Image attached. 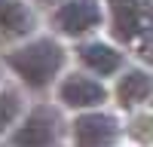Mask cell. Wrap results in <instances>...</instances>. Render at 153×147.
I'll use <instances>...</instances> for the list:
<instances>
[{"label": "cell", "mask_w": 153, "mask_h": 147, "mask_svg": "<svg viewBox=\"0 0 153 147\" xmlns=\"http://www.w3.org/2000/svg\"><path fill=\"white\" fill-rule=\"evenodd\" d=\"M110 3V24L117 40H141L153 31V3L150 0H107Z\"/></svg>", "instance_id": "obj_3"}, {"label": "cell", "mask_w": 153, "mask_h": 147, "mask_svg": "<svg viewBox=\"0 0 153 147\" xmlns=\"http://www.w3.org/2000/svg\"><path fill=\"white\" fill-rule=\"evenodd\" d=\"M104 12H101V0H65L55 16H52V24L68 34V37H83L89 31H95Z\"/></svg>", "instance_id": "obj_5"}, {"label": "cell", "mask_w": 153, "mask_h": 147, "mask_svg": "<svg viewBox=\"0 0 153 147\" xmlns=\"http://www.w3.org/2000/svg\"><path fill=\"white\" fill-rule=\"evenodd\" d=\"M61 117L55 107L37 104L9 135V147H58Z\"/></svg>", "instance_id": "obj_2"}, {"label": "cell", "mask_w": 153, "mask_h": 147, "mask_svg": "<svg viewBox=\"0 0 153 147\" xmlns=\"http://www.w3.org/2000/svg\"><path fill=\"white\" fill-rule=\"evenodd\" d=\"M65 46L52 37H34L25 46L6 52V68L28 86V89H46L65 68Z\"/></svg>", "instance_id": "obj_1"}, {"label": "cell", "mask_w": 153, "mask_h": 147, "mask_svg": "<svg viewBox=\"0 0 153 147\" xmlns=\"http://www.w3.org/2000/svg\"><path fill=\"white\" fill-rule=\"evenodd\" d=\"M34 9L25 0H0V37H25L34 31Z\"/></svg>", "instance_id": "obj_9"}, {"label": "cell", "mask_w": 153, "mask_h": 147, "mask_svg": "<svg viewBox=\"0 0 153 147\" xmlns=\"http://www.w3.org/2000/svg\"><path fill=\"white\" fill-rule=\"evenodd\" d=\"M117 101L123 107H138V104L153 101V77L141 68L126 71L117 80Z\"/></svg>", "instance_id": "obj_7"}, {"label": "cell", "mask_w": 153, "mask_h": 147, "mask_svg": "<svg viewBox=\"0 0 153 147\" xmlns=\"http://www.w3.org/2000/svg\"><path fill=\"white\" fill-rule=\"evenodd\" d=\"M34 3H58V0H34Z\"/></svg>", "instance_id": "obj_11"}, {"label": "cell", "mask_w": 153, "mask_h": 147, "mask_svg": "<svg viewBox=\"0 0 153 147\" xmlns=\"http://www.w3.org/2000/svg\"><path fill=\"white\" fill-rule=\"evenodd\" d=\"M58 101L65 107L74 110H89L107 101V89L104 83L95 77H86V74H68L65 80L58 83Z\"/></svg>", "instance_id": "obj_6"}, {"label": "cell", "mask_w": 153, "mask_h": 147, "mask_svg": "<svg viewBox=\"0 0 153 147\" xmlns=\"http://www.w3.org/2000/svg\"><path fill=\"white\" fill-rule=\"evenodd\" d=\"M22 114V92L19 89H0V135H3Z\"/></svg>", "instance_id": "obj_10"}, {"label": "cell", "mask_w": 153, "mask_h": 147, "mask_svg": "<svg viewBox=\"0 0 153 147\" xmlns=\"http://www.w3.org/2000/svg\"><path fill=\"white\" fill-rule=\"evenodd\" d=\"M71 135H74V147H113L123 135V126L113 114H83L74 120L71 126Z\"/></svg>", "instance_id": "obj_4"}, {"label": "cell", "mask_w": 153, "mask_h": 147, "mask_svg": "<svg viewBox=\"0 0 153 147\" xmlns=\"http://www.w3.org/2000/svg\"><path fill=\"white\" fill-rule=\"evenodd\" d=\"M76 58H80L92 74H98V77H110V74H117L123 68V52L113 49L110 43H101V40L83 43L76 49Z\"/></svg>", "instance_id": "obj_8"}]
</instances>
